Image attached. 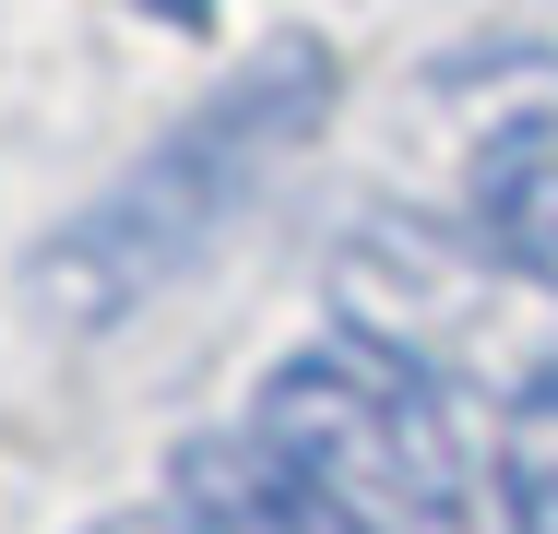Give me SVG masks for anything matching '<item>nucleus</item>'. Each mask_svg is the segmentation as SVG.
<instances>
[{
  "label": "nucleus",
  "instance_id": "1",
  "mask_svg": "<svg viewBox=\"0 0 558 534\" xmlns=\"http://www.w3.org/2000/svg\"><path fill=\"white\" fill-rule=\"evenodd\" d=\"M333 119V48L322 36H274L226 72L179 131H155V155H131L84 214H60L24 262V298L60 332H108L143 298H167L179 274H203L226 250V226L262 203L310 131Z\"/></svg>",
  "mask_w": 558,
  "mask_h": 534
},
{
  "label": "nucleus",
  "instance_id": "2",
  "mask_svg": "<svg viewBox=\"0 0 558 534\" xmlns=\"http://www.w3.org/2000/svg\"><path fill=\"white\" fill-rule=\"evenodd\" d=\"M250 439L322 499L333 534H487L463 427H451V380L368 320H333L322 344H298L262 380Z\"/></svg>",
  "mask_w": 558,
  "mask_h": 534
},
{
  "label": "nucleus",
  "instance_id": "3",
  "mask_svg": "<svg viewBox=\"0 0 558 534\" xmlns=\"http://www.w3.org/2000/svg\"><path fill=\"white\" fill-rule=\"evenodd\" d=\"M475 226L511 274H535L558 298V107L547 119H499L475 143Z\"/></svg>",
  "mask_w": 558,
  "mask_h": 534
},
{
  "label": "nucleus",
  "instance_id": "4",
  "mask_svg": "<svg viewBox=\"0 0 558 534\" xmlns=\"http://www.w3.org/2000/svg\"><path fill=\"white\" fill-rule=\"evenodd\" d=\"M179 523H191V534H333V523H322V499H310L250 427L179 451Z\"/></svg>",
  "mask_w": 558,
  "mask_h": 534
},
{
  "label": "nucleus",
  "instance_id": "5",
  "mask_svg": "<svg viewBox=\"0 0 558 534\" xmlns=\"http://www.w3.org/2000/svg\"><path fill=\"white\" fill-rule=\"evenodd\" d=\"M499 511L511 534H558V368L511 380V416H499Z\"/></svg>",
  "mask_w": 558,
  "mask_h": 534
},
{
  "label": "nucleus",
  "instance_id": "6",
  "mask_svg": "<svg viewBox=\"0 0 558 534\" xmlns=\"http://www.w3.org/2000/svg\"><path fill=\"white\" fill-rule=\"evenodd\" d=\"M143 12H167V24H203V12H215V0H143Z\"/></svg>",
  "mask_w": 558,
  "mask_h": 534
}]
</instances>
